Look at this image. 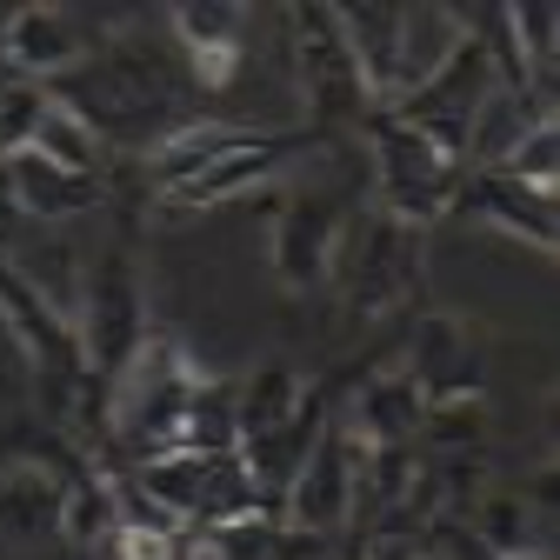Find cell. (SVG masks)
Wrapping results in <instances>:
<instances>
[{
    "label": "cell",
    "mask_w": 560,
    "mask_h": 560,
    "mask_svg": "<svg viewBox=\"0 0 560 560\" xmlns=\"http://www.w3.org/2000/svg\"><path fill=\"white\" fill-rule=\"evenodd\" d=\"M167 547L154 540V534H127V560H161Z\"/></svg>",
    "instance_id": "obj_1"
}]
</instances>
